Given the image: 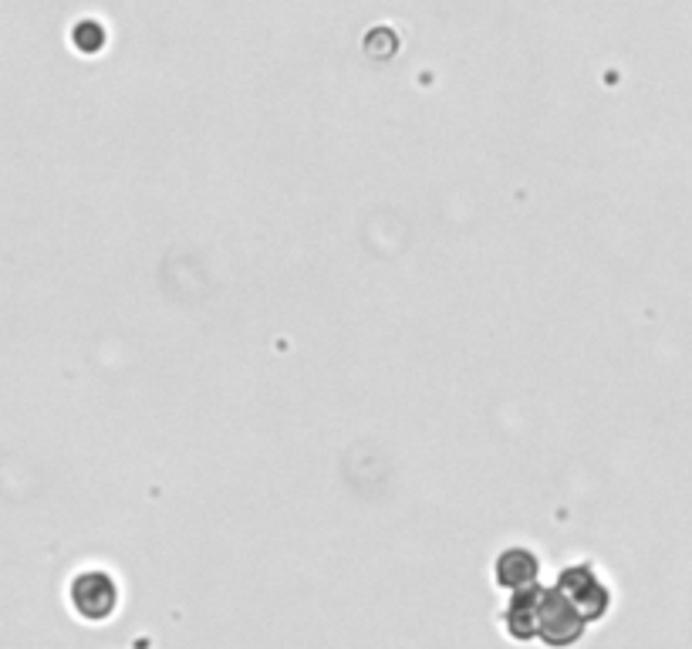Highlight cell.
<instances>
[{"label":"cell","mask_w":692,"mask_h":649,"mask_svg":"<svg viewBox=\"0 0 692 649\" xmlns=\"http://www.w3.org/2000/svg\"><path fill=\"white\" fill-rule=\"evenodd\" d=\"M588 629V619L574 602H568L558 589H545L541 602V619H537V639L551 649H568L574 646Z\"/></svg>","instance_id":"1"},{"label":"cell","mask_w":692,"mask_h":649,"mask_svg":"<svg viewBox=\"0 0 692 649\" xmlns=\"http://www.w3.org/2000/svg\"><path fill=\"white\" fill-rule=\"evenodd\" d=\"M568 602H574L581 609V616L588 622H598L608 606H611V592L608 586L598 579V571L591 565H568L561 575H558V586H554Z\"/></svg>","instance_id":"2"},{"label":"cell","mask_w":692,"mask_h":649,"mask_svg":"<svg viewBox=\"0 0 692 649\" xmlns=\"http://www.w3.org/2000/svg\"><path fill=\"white\" fill-rule=\"evenodd\" d=\"M71 602H74V609H79V616L99 622V619L112 616V609H115V582L105 571H85L71 586Z\"/></svg>","instance_id":"3"},{"label":"cell","mask_w":692,"mask_h":649,"mask_svg":"<svg viewBox=\"0 0 692 649\" xmlns=\"http://www.w3.org/2000/svg\"><path fill=\"white\" fill-rule=\"evenodd\" d=\"M541 602H545V586H530L510 596L503 609V629L517 642H533L537 639V619H541Z\"/></svg>","instance_id":"4"},{"label":"cell","mask_w":692,"mask_h":649,"mask_svg":"<svg viewBox=\"0 0 692 649\" xmlns=\"http://www.w3.org/2000/svg\"><path fill=\"white\" fill-rule=\"evenodd\" d=\"M537 558L533 551L527 548H507L500 558H497V586L507 589V592H520V589H530L537 586Z\"/></svg>","instance_id":"5"}]
</instances>
